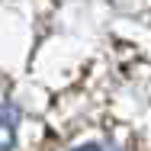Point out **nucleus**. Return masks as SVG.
<instances>
[{"instance_id":"obj_1","label":"nucleus","mask_w":151,"mask_h":151,"mask_svg":"<svg viewBox=\"0 0 151 151\" xmlns=\"http://www.w3.org/2000/svg\"><path fill=\"white\" fill-rule=\"evenodd\" d=\"M16 142V109L0 103V151H10Z\"/></svg>"},{"instance_id":"obj_2","label":"nucleus","mask_w":151,"mask_h":151,"mask_svg":"<svg viewBox=\"0 0 151 151\" xmlns=\"http://www.w3.org/2000/svg\"><path fill=\"white\" fill-rule=\"evenodd\" d=\"M74 151H113V148H106V145H84V148H74Z\"/></svg>"}]
</instances>
